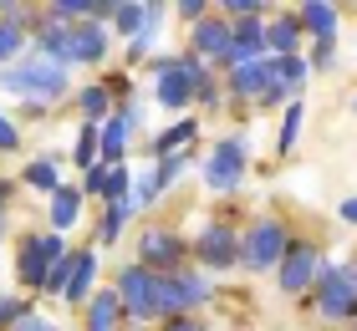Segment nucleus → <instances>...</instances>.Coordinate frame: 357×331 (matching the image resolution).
<instances>
[{
    "label": "nucleus",
    "instance_id": "obj_1",
    "mask_svg": "<svg viewBox=\"0 0 357 331\" xmlns=\"http://www.w3.org/2000/svg\"><path fill=\"white\" fill-rule=\"evenodd\" d=\"M0 87L26 97V102H56L61 92H67V66L52 61V56H21L6 66V77H0Z\"/></svg>",
    "mask_w": 357,
    "mask_h": 331
},
{
    "label": "nucleus",
    "instance_id": "obj_2",
    "mask_svg": "<svg viewBox=\"0 0 357 331\" xmlns=\"http://www.w3.org/2000/svg\"><path fill=\"white\" fill-rule=\"evenodd\" d=\"M204 61L199 56H169V61H158V77H153V92H158V102H164L169 112L178 107H189V102H199V87H204Z\"/></svg>",
    "mask_w": 357,
    "mask_h": 331
},
{
    "label": "nucleus",
    "instance_id": "obj_3",
    "mask_svg": "<svg viewBox=\"0 0 357 331\" xmlns=\"http://www.w3.org/2000/svg\"><path fill=\"white\" fill-rule=\"evenodd\" d=\"M317 311L327 321H352L357 316V265H321Z\"/></svg>",
    "mask_w": 357,
    "mask_h": 331
},
{
    "label": "nucleus",
    "instance_id": "obj_4",
    "mask_svg": "<svg viewBox=\"0 0 357 331\" xmlns=\"http://www.w3.org/2000/svg\"><path fill=\"white\" fill-rule=\"evenodd\" d=\"M286 229L275 220H255L245 235H240V265H250V270H275V265L286 260Z\"/></svg>",
    "mask_w": 357,
    "mask_h": 331
},
{
    "label": "nucleus",
    "instance_id": "obj_5",
    "mask_svg": "<svg viewBox=\"0 0 357 331\" xmlns=\"http://www.w3.org/2000/svg\"><path fill=\"white\" fill-rule=\"evenodd\" d=\"M209 301V280L199 270H174V275H158V316H184L189 306H204Z\"/></svg>",
    "mask_w": 357,
    "mask_h": 331
},
{
    "label": "nucleus",
    "instance_id": "obj_6",
    "mask_svg": "<svg viewBox=\"0 0 357 331\" xmlns=\"http://www.w3.org/2000/svg\"><path fill=\"white\" fill-rule=\"evenodd\" d=\"M118 301H123V316H133V321L158 316V270L128 265V270L118 275Z\"/></svg>",
    "mask_w": 357,
    "mask_h": 331
},
{
    "label": "nucleus",
    "instance_id": "obj_7",
    "mask_svg": "<svg viewBox=\"0 0 357 331\" xmlns=\"http://www.w3.org/2000/svg\"><path fill=\"white\" fill-rule=\"evenodd\" d=\"M230 92L235 97H255V102H281L286 87L275 77V61L261 56V61H245V66H230Z\"/></svg>",
    "mask_w": 357,
    "mask_h": 331
},
{
    "label": "nucleus",
    "instance_id": "obj_8",
    "mask_svg": "<svg viewBox=\"0 0 357 331\" xmlns=\"http://www.w3.org/2000/svg\"><path fill=\"white\" fill-rule=\"evenodd\" d=\"M240 178H245V143L240 138H220L215 148H209V158H204V184L230 194Z\"/></svg>",
    "mask_w": 357,
    "mask_h": 331
},
{
    "label": "nucleus",
    "instance_id": "obj_9",
    "mask_svg": "<svg viewBox=\"0 0 357 331\" xmlns=\"http://www.w3.org/2000/svg\"><path fill=\"white\" fill-rule=\"evenodd\" d=\"M61 255H67L61 235H31V240H21V280L46 291V275H52V265Z\"/></svg>",
    "mask_w": 357,
    "mask_h": 331
},
{
    "label": "nucleus",
    "instance_id": "obj_10",
    "mask_svg": "<svg viewBox=\"0 0 357 331\" xmlns=\"http://www.w3.org/2000/svg\"><path fill=\"white\" fill-rule=\"evenodd\" d=\"M317 275H321V255H317V245H291L286 260L275 265V280H281V291H286V295L312 291V286H317Z\"/></svg>",
    "mask_w": 357,
    "mask_h": 331
},
{
    "label": "nucleus",
    "instance_id": "obj_11",
    "mask_svg": "<svg viewBox=\"0 0 357 331\" xmlns=\"http://www.w3.org/2000/svg\"><path fill=\"white\" fill-rule=\"evenodd\" d=\"M178 255H184V245H178L169 229H149V235L138 240V265H149V270H158V275H174Z\"/></svg>",
    "mask_w": 357,
    "mask_h": 331
},
{
    "label": "nucleus",
    "instance_id": "obj_12",
    "mask_svg": "<svg viewBox=\"0 0 357 331\" xmlns=\"http://www.w3.org/2000/svg\"><path fill=\"white\" fill-rule=\"evenodd\" d=\"M199 260L209 270H225V265H240V235L230 224H209L199 235Z\"/></svg>",
    "mask_w": 357,
    "mask_h": 331
},
{
    "label": "nucleus",
    "instance_id": "obj_13",
    "mask_svg": "<svg viewBox=\"0 0 357 331\" xmlns=\"http://www.w3.org/2000/svg\"><path fill=\"white\" fill-rule=\"evenodd\" d=\"M261 56H271V46H266V21H261V15H250V21L235 26L230 66H245V61H261Z\"/></svg>",
    "mask_w": 357,
    "mask_h": 331
},
{
    "label": "nucleus",
    "instance_id": "obj_14",
    "mask_svg": "<svg viewBox=\"0 0 357 331\" xmlns=\"http://www.w3.org/2000/svg\"><path fill=\"white\" fill-rule=\"evenodd\" d=\"M230 46H235V26L215 21V15L194 26V56H215V61H230Z\"/></svg>",
    "mask_w": 357,
    "mask_h": 331
},
{
    "label": "nucleus",
    "instance_id": "obj_15",
    "mask_svg": "<svg viewBox=\"0 0 357 331\" xmlns=\"http://www.w3.org/2000/svg\"><path fill=\"white\" fill-rule=\"evenodd\" d=\"M36 46H41V56H52V61H77V26H61V21H46L36 31Z\"/></svg>",
    "mask_w": 357,
    "mask_h": 331
},
{
    "label": "nucleus",
    "instance_id": "obj_16",
    "mask_svg": "<svg viewBox=\"0 0 357 331\" xmlns=\"http://www.w3.org/2000/svg\"><path fill=\"white\" fill-rule=\"evenodd\" d=\"M87 194H107L112 204H118V199H133V174H128L123 163H107V169H92V174H87Z\"/></svg>",
    "mask_w": 357,
    "mask_h": 331
},
{
    "label": "nucleus",
    "instance_id": "obj_17",
    "mask_svg": "<svg viewBox=\"0 0 357 331\" xmlns=\"http://www.w3.org/2000/svg\"><path fill=\"white\" fill-rule=\"evenodd\" d=\"M118 321H123L118 291H97L92 301H87V331H118Z\"/></svg>",
    "mask_w": 357,
    "mask_h": 331
},
{
    "label": "nucleus",
    "instance_id": "obj_18",
    "mask_svg": "<svg viewBox=\"0 0 357 331\" xmlns=\"http://www.w3.org/2000/svg\"><path fill=\"white\" fill-rule=\"evenodd\" d=\"M133 123H138V112L128 107V112H112V118H107L102 128H97V132H102V153H107L112 163L123 158V148H128V132H133Z\"/></svg>",
    "mask_w": 357,
    "mask_h": 331
},
{
    "label": "nucleus",
    "instance_id": "obj_19",
    "mask_svg": "<svg viewBox=\"0 0 357 331\" xmlns=\"http://www.w3.org/2000/svg\"><path fill=\"white\" fill-rule=\"evenodd\" d=\"M266 46H271V56H296V46H301V21H296V15L271 21V26H266Z\"/></svg>",
    "mask_w": 357,
    "mask_h": 331
},
{
    "label": "nucleus",
    "instance_id": "obj_20",
    "mask_svg": "<svg viewBox=\"0 0 357 331\" xmlns=\"http://www.w3.org/2000/svg\"><path fill=\"white\" fill-rule=\"evenodd\" d=\"M301 31H312V36H321V41H337V10L332 6H321V0H312V6H301Z\"/></svg>",
    "mask_w": 357,
    "mask_h": 331
},
{
    "label": "nucleus",
    "instance_id": "obj_21",
    "mask_svg": "<svg viewBox=\"0 0 357 331\" xmlns=\"http://www.w3.org/2000/svg\"><path fill=\"white\" fill-rule=\"evenodd\" d=\"M92 280H97V255H92V250H77V270H72V286H67V301H72V306L87 301Z\"/></svg>",
    "mask_w": 357,
    "mask_h": 331
},
{
    "label": "nucleus",
    "instance_id": "obj_22",
    "mask_svg": "<svg viewBox=\"0 0 357 331\" xmlns=\"http://www.w3.org/2000/svg\"><path fill=\"white\" fill-rule=\"evenodd\" d=\"M21 46H26V26L10 21V10L0 6V72H6L10 56H21Z\"/></svg>",
    "mask_w": 357,
    "mask_h": 331
},
{
    "label": "nucleus",
    "instance_id": "obj_23",
    "mask_svg": "<svg viewBox=\"0 0 357 331\" xmlns=\"http://www.w3.org/2000/svg\"><path fill=\"white\" fill-rule=\"evenodd\" d=\"M107 56V36L97 21H82L77 26V61H102Z\"/></svg>",
    "mask_w": 357,
    "mask_h": 331
},
{
    "label": "nucleus",
    "instance_id": "obj_24",
    "mask_svg": "<svg viewBox=\"0 0 357 331\" xmlns=\"http://www.w3.org/2000/svg\"><path fill=\"white\" fill-rule=\"evenodd\" d=\"M77 209H82V189H56L52 194V224L56 229H72L77 224Z\"/></svg>",
    "mask_w": 357,
    "mask_h": 331
},
{
    "label": "nucleus",
    "instance_id": "obj_25",
    "mask_svg": "<svg viewBox=\"0 0 357 331\" xmlns=\"http://www.w3.org/2000/svg\"><path fill=\"white\" fill-rule=\"evenodd\" d=\"M189 138H194V123H174V128L164 132V138L153 143V153H158V158H184Z\"/></svg>",
    "mask_w": 357,
    "mask_h": 331
},
{
    "label": "nucleus",
    "instance_id": "obj_26",
    "mask_svg": "<svg viewBox=\"0 0 357 331\" xmlns=\"http://www.w3.org/2000/svg\"><path fill=\"white\" fill-rule=\"evenodd\" d=\"M271 61H275V77H281L286 92H296L301 82H306V61L301 56H271Z\"/></svg>",
    "mask_w": 357,
    "mask_h": 331
},
{
    "label": "nucleus",
    "instance_id": "obj_27",
    "mask_svg": "<svg viewBox=\"0 0 357 331\" xmlns=\"http://www.w3.org/2000/svg\"><path fill=\"white\" fill-rule=\"evenodd\" d=\"M97 153H102V132H97V128H82V138H77V153H72V158L92 174V169H97Z\"/></svg>",
    "mask_w": 357,
    "mask_h": 331
},
{
    "label": "nucleus",
    "instance_id": "obj_28",
    "mask_svg": "<svg viewBox=\"0 0 357 331\" xmlns=\"http://www.w3.org/2000/svg\"><path fill=\"white\" fill-rule=\"evenodd\" d=\"M26 184H31V189H46V194H56V189H61V184H56V163H52V158H36V163L26 169Z\"/></svg>",
    "mask_w": 357,
    "mask_h": 331
},
{
    "label": "nucleus",
    "instance_id": "obj_29",
    "mask_svg": "<svg viewBox=\"0 0 357 331\" xmlns=\"http://www.w3.org/2000/svg\"><path fill=\"white\" fill-rule=\"evenodd\" d=\"M138 209V199H118V204H107V220H102V240H118L123 235V220Z\"/></svg>",
    "mask_w": 357,
    "mask_h": 331
},
{
    "label": "nucleus",
    "instance_id": "obj_30",
    "mask_svg": "<svg viewBox=\"0 0 357 331\" xmlns=\"http://www.w3.org/2000/svg\"><path fill=\"white\" fill-rule=\"evenodd\" d=\"M72 270H77V255H61V260L52 265V275H46V291L67 295V286H72Z\"/></svg>",
    "mask_w": 357,
    "mask_h": 331
},
{
    "label": "nucleus",
    "instance_id": "obj_31",
    "mask_svg": "<svg viewBox=\"0 0 357 331\" xmlns=\"http://www.w3.org/2000/svg\"><path fill=\"white\" fill-rule=\"evenodd\" d=\"M77 102H82L87 123H92V118H107V87H87L82 97H77Z\"/></svg>",
    "mask_w": 357,
    "mask_h": 331
},
{
    "label": "nucleus",
    "instance_id": "obj_32",
    "mask_svg": "<svg viewBox=\"0 0 357 331\" xmlns=\"http://www.w3.org/2000/svg\"><path fill=\"white\" fill-rule=\"evenodd\" d=\"M296 138H301V102H291V112L281 118V148H286V153L296 148Z\"/></svg>",
    "mask_w": 357,
    "mask_h": 331
},
{
    "label": "nucleus",
    "instance_id": "obj_33",
    "mask_svg": "<svg viewBox=\"0 0 357 331\" xmlns=\"http://www.w3.org/2000/svg\"><path fill=\"white\" fill-rule=\"evenodd\" d=\"M178 169H184V158H158V174H153V178H158V189H169L174 178H178Z\"/></svg>",
    "mask_w": 357,
    "mask_h": 331
},
{
    "label": "nucleus",
    "instance_id": "obj_34",
    "mask_svg": "<svg viewBox=\"0 0 357 331\" xmlns=\"http://www.w3.org/2000/svg\"><path fill=\"white\" fill-rule=\"evenodd\" d=\"M15 316H26V301H15V295H0V326L15 321Z\"/></svg>",
    "mask_w": 357,
    "mask_h": 331
},
{
    "label": "nucleus",
    "instance_id": "obj_35",
    "mask_svg": "<svg viewBox=\"0 0 357 331\" xmlns=\"http://www.w3.org/2000/svg\"><path fill=\"white\" fill-rule=\"evenodd\" d=\"M15 143H21V128H15L6 112H0V148H15Z\"/></svg>",
    "mask_w": 357,
    "mask_h": 331
},
{
    "label": "nucleus",
    "instance_id": "obj_36",
    "mask_svg": "<svg viewBox=\"0 0 357 331\" xmlns=\"http://www.w3.org/2000/svg\"><path fill=\"white\" fill-rule=\"evenodd\" d=\"M178 15H189V21L199 26V21H204V6H199V0H184V6H178Z\"/></svg>",
    "mask_w": 357,
    "mask_h": 331
},
{
    "label": "nucleus",
    "instance_id": "obj_37",
    "mask_svg": "<svg viewBox=\"0 0 357 331\" xmlns=\"http://www.w3.org/2000/svg\"><path fill=\"white\" fill-rule=\"evenodd\" d=\"M164 331H199V321H189V316H174Z\"/></svg>",
    "mask_w": 357,
    "mask_h": 331
},
{
    "label": "nucleus",
    "instance_id": "obj_38",
    "mask_svg": "<svg viewBox=\"0 0 357 331\" xmlns=\"http://www.w3.org/2000/svg\"><path fill=\"white\" fill-rule=\"evenodd\" d=\"M317 66H321V72L332 66V41H321V46H317Z\"/></svg>",
    "mask_w": 357,
    "mask_h": 331
},
{
    "label": "nucleus",
    "instance_id": "obj_39",
    "mask_svg": "<svg viewBox=\"0 0 357 331\" xmlns=\"http://www.w3.org/2000/svg\"><path fill=\"white\" fill-rule=\"evenodd\" d=\"M337 214H342L347 224H357V199H342V209H337Z\"/></svg>",
    "mask_w": 357,
    "mask_h": 331
},
{
    "label": "nucleus",
    "instance_id": "obj_40",
    "mask_svg": "<svg viewBox=\"0 0 357 331\" xmlns=\"http://www.w3.org/2000/svg\"><path fill=\"white\" fill-rule=\"evenodd\" d=\"M41 326H46L41 316H21V326H10V331H41Z\"/></svg>",
    "mask_w": 357,
    "mask_h": 331
},
{
    "label": "nucleus",
    "instance_id": "obj_41",
    "mask_svg": "<svg viewBox=\"0 0 357 331\" xmlns=\"http://www.w3.org/2000/svg\"><path fill=\"white\" fill-rule=\"evenodd\" d=\"M123 331H138V326H123Z\"/></svg>",
    "mask_w": 357,
    "mask_h": 331
},
{
    "label": "nucleus",
    "instance_id": "obj_42",
    "mask_svg": "<svg viewBox=\"0 0 357 331\" xmlns=\"http://www.w3.org/2000/svg\"><path fill=\"white\" fill-rule=\"evenodd\" d=\"M41 331H56V326H41Z\"/></svg>",
    "mask_w": 357,
    "mask_h": 331
},
{
    "label": "nucleus",
    "instance_id": "obj_43",
    "mask_svg": "<svg viewBox=\"0 0 357 331\" xmlns=\"http://www.w3.org/2000/svg\"><path fill=\"white\" fill-rule=\"evenodd\" d=\"M352 326H357V316H352Z\"/></svg>",
    "mask_w": 357,
    "mask_h": 331
},
{
    "label": "nucleus",
    "instance_id": "obj_44",
    "mask_svg": "<svg viewBox=\"0 0 357 331\" xmlns=\"http://www.w3.org/2000/svg\"><path fill=\"white\" fill-rule=\"evenodd\" d=\"M0 77H6V72H0Z\"/></svg>",
    "mask_w": 357,
    "mask_h": 331
},
{
    "label": "nucleus",
    "instance_id": "obj_45",
    "mask_svg": "<svg viewBox=\"0 0 357 331\" xmlns=\"http://www.w3.org/2000/svg\"><path fill=\"white\" fill-rule=\"evenodd\" d=\"M352 107H357V102H352Z\"/></svg>",
    "mask_w": 357,
    "mask_h": 331
}]
</instances>
